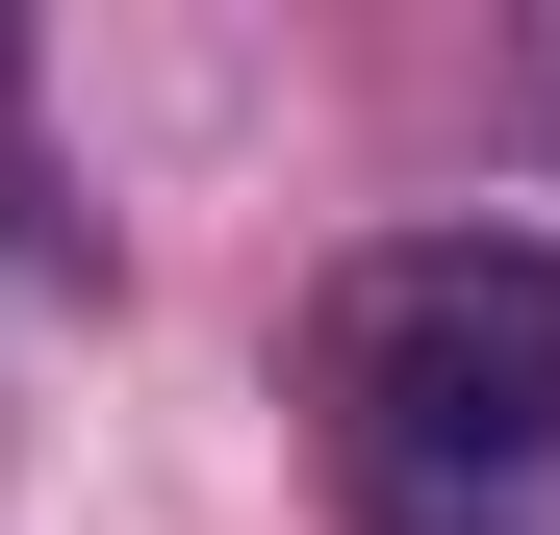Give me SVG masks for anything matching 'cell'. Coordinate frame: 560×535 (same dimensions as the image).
I'll return each mask as SVG.
<instances>
[{
  "label": "cell",
  "instance_id": "cell-1",
  "mask_svg": "<svg viewBox=\"0 0 560 535\" xmlns=\"http://www.w3.org/2000/svg\"><path fill=\"white\" fill-rule=\"evenodd\" d=\"M306 433L357 535H560V230H383L306 306Z\"/></svg>",
  "mask_w": 560,
  "mask_h": 535
}]
</instances>
